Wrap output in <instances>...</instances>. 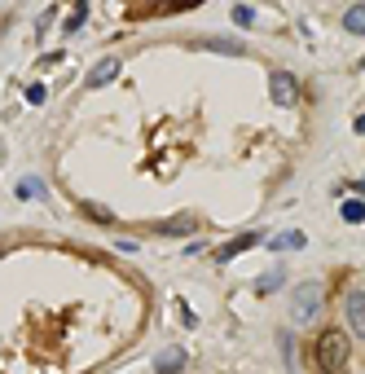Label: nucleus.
I'll list each match as a JSON object with an SVG mask.
<instances>
[{
	"label": "nucleus",
	"mask_w": 365,
	"mask_h": 374,
	"mask_svg": "<svg viewBox=\"0 0 365 374\" xmlns=\"http://www.w3.org/2000/svg\"><path fill=\"white\" fill-rule=\"evenodd\" d=\"M312 361H317L322 374H344L348 361H352V339H348V331H334V326L322 331L317 343H312Z\"/></svg>",
	"instance_id": "1"
},
{
	"label": "nucleus",
	"mask_w": 365,
	"mask_h": 374,
	"mask_svg": "<svg viewBox=\"0 0 365 374\" xmlns=\"http://www.w3.org/2000/svg\"><path fill=\"white\" fill-rule=\"evenodd\" d=\"M317 313H322V282H317V278H312V282H299L295 295H291V317H295V326H308Z\"/></svg>",
	"instance_id": "2"
},
{
	"label": "nucleus",
	"mask_w": 365,
	"mask_h": 374,
	"mask_svg": "<svg viewBox=\"0 0 365 374\" xmlns=\"http://www.w3.org/2000/svg\"><path fill=\"white\" fill-rule=\"evenodd\" d=\"M269 93H273V106H299V80L291 71H269Z\"/></svg>",
	"instance_id": "3"
},
{
	"label": "nucleus",
	"mask_w": 365,
	"mask_h": 374,
	"mask_svg": "<svg viewBox=\"0 0 365 374\" xmlns=\"http://www.w3.org/2000/svg\"><path fill=\"white\" fill-rule=\"evenodd\" d=\"M344 313H348L352 339H365V286H352V291H348V299H344Z\"/></svg>",
	"instance_id": "4"
},
{
	"label": "nucleus",
	"mask_w": 365,
	"mask_h": 374,
	"mask_svg": "<svg viewBox=\"0 0 365 374\" xmlns=\"http://www.w3.org/2000/svg\"><path fill=\"white\" fill-rule=\"evenodd\" d=\"M185 365H190L185 348H168V353H159V357H154V374H180Z\"/></svg>",
	"instance_id": "5"
},
{
	"label": "nucleus",
	"mask_w": 365,
	"mask_h": 374,
	"mask_svg": "<svg viewBox=\"0 0 365 374\" xmlns=\"http://www.w3.org/2000/svg\"><path fill=\"white\" fill-rule=\"evenodd\" d=\"M115 75H119V62H115V58H101V62L88 71V88H101V84H110Z\"/></svg>",
	"instance_id": "6"
},
{
	"label": "nucleus",
	"mask_w": 365,
	"mask_h": 374,
	"mask_svg": "<svg viewBox=\"0 0 365 374\" xmlns=\"http://www.w3.org/2000/svg\"><path fill=\"white\" fill-rule=\"evenodd\" d=\"M259 238H264V234H242V238H233L229 246H220V251H216V260L225 264V260H233V256H242V251H247V246H255Z\"/></svg>",
	"instance_id": "7"
},
{
	"label": "nucleus",
	"mask_w": 365,
	"mask_h": 374,
	"mask_svg": "<svg viewBox=\"0 0 365 374\" xmlns=\"http://www.w3.org/2000/svg\"><path fill=\"white\" fill-rule=\"evenodd\" d=\"M339 216H344L348 224H365V203L361 198H344V203H339Z\"/></svg>",
	"instance_id": "8"
},
{
	"label": "nucleus",
	"mask_w": 365,
	"mask_h": 374,
	"mask_svg": "<svg viewBox=\"0 0 365 374\" xmlns=\"http://www.w3.org/2000/svg\"><path fill=\"white\" fill-rule=\"evenodd\" d=\"M304 242H308V238H304L299 229H286V234H277V238H273V251H299Z\"/></svg>",
	"instance_id": "9"
},
{
	"label": "nucleus",
	"mask_w": 365,
	"mask_h": 374,
	"mask_svg": "<svg viewBox=\"0 0 365 374\" xmlns=\"http://www.w3.org/2000/svg\"><path fill=\"white\" fill-rule=\"evenodd\" d=\"M202 48H212V53H229V58H242L247 53V44H238V40H202Z\"/></svg>",
	"instance_id": "10"
},
{
	"label": "nucleus",
	"mask_w": 365,
	"mask_h": 374,
	"mask_svg": "<svg viewBox=\"0 0 365 374\" xmlns=\"http://www.w3.org/2000/svg\"><path fill=\"white\" fill-rule=\"evenodd\" d=\"M344 31H352V36H365V5H352V9L344 14Z\"/></svg>",
	"instance_id": "11"
},
{
	"label": "nucleus",
	"mask_w": 365,
	"mask_h": 374,
	"mask_svg": "<svg viewBox=\"0 0 365 374\" xmlns=\"http://www.w3.org/2000/svg\"><path fill=\"white\" fill-rule=\"evenodd\" d=\"M194 229V220H163L159 224V234H190Z\"/></svg>",
	"instance_id": "12"
},
{
	"label": "nucleus",
	"mask_w": 365,
	"mask_h": 374,
	"mask_svg": "<svg viewBox=\"0 0 365 374\" xmlns=\"http://www.w3.org/2000/svg\"><path fill=\"white\" fill-rule=\"evenodd\" d=\"M84 18H88V5H75V14L66 18V36H71V31H80V27H84Z\"/></svg>",
	"instance_id": "13"
},
{
	"label": "nucleus",
	"mask_w": 365,
	"mask_h": 374,
	"mask_svg": "<svg viewBox=\"0 0 365 374\" xmlns=\"http://www.w3.org/2000/svg\"><path fill=\"white\" fill-rule=\"evenodd\" d=\"M277 282H282V273L273 269V273H264V278H259V286H255V291H259V295H269V291H277Z\"/></svg>",
	"instance_id": "14"
},
{
	"label": "nucleus",
	"mask_w": 365,
	"mask_h": 374,
	"mask_svg": "<svg viewBox=\"0 0 365 374\" xmlns=\"http://www.w3.org/2000/svg\"><path fill=\"white\" fill-rule=\"evenodd\" d=\"M233 22H238V27H251V22H255V14H251V9H242V5H238V9H233Z\"/></svg>",
	"instance_id": "15"
},
{
	"label": "nucleus",
	"mask_w": 365,
	"mask_h": 374,
	"mask_svg": "<svg viewBox=\"0 0 365 374\" xmlns=\"http://www.w3.org/2000/svg\"><path fill=\"white\" fill-rule=\"evenodd\" d=\"M27 102H31V106L44 102V84H31V88H27Z\"/></svg>",
	"instance_id": "16"
},
{
	"label": "nucleus",
	"mask_w": 365,
	"mask_h": 374,
	"mask_svg": "<svg viewBox=\"0 0 365 374\" xmlns=\"http://www.w3.org/2000/svg\"><path fill=\"white\" fill-rule=\"evenodd\" d=\"M352 189H356V194H361V198H365V181H356V185H352Z\"/></svg>",
	"instance_id": "17"
},
{
	"label": "nucleus",
	"mask_w": 365,
	"mask_h": 374,
	"mask_svg": "<svg viewBox=\"0 0 365 374\" xmlns=\"http://www.w3.org/2000/svg\"><path fill=\"white\" fill-rule=\"evenodd\" d=\"M356 133H365V115H361V119H356Z\"/></svg>",
	"instance_id": "18"
}]
</instances>
